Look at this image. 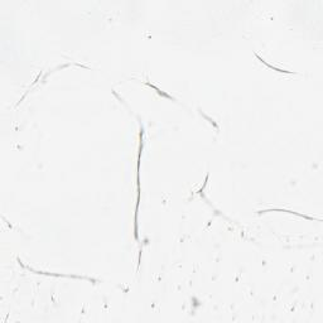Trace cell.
Here are the masks:
<instances>
[{
    "label": "cell",
    "mask_w": 323,
    "mask_h": 323,
    "mask_svg": "<svg viewBox=\"0 0 323 323\" xmlns=\"http://www.w3.org/2000/svg\"><path fill=\"white\" fill-rule=\"evenodd\" d=\"M143 135H144V129L143 126H140V144H139V155H138V202H136V208H135V227H134V235H135V239L138 240V209H139V202H140V174H139V171H140V156H141V151H143Z\"/></svg>",
    "instance_id": "1"
}]
</instances>
